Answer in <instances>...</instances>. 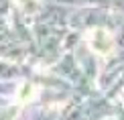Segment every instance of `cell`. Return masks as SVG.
Segmentation results:
<instances>
[{
    "label": "cell",
    "instance_id": "cell-1",
    "mask_svg": "<svg viewBox=\"0 0 124 120\" xmlns=\"http://www.w3.org/2000/svg\"><path fill=\"white\" fill-rule=\"evenodd\" d=\"M87 43H90L92 51L102 57L110 55L112 49H114V39H112V35L108 33L104 29H92L90 33H87Z\"/></svg>",
    "mask_w": 124,
    "mask_h": 120
},
{
    "label": "cell",
    "instance_id": "cell-2",
    "mask_svg": "<svg viewBox=\"0 0 124 120\" xmlns=\"http://www.w3.org/2000/svg\"><path fill=\"white\" fill-rule=\"evenodd\" d=\"M35 94H37V88L33 86V83H23V86L18 88V92H16V98H18V102H29V100H33L35 98Z\"/></svg>",
    "mask_w": 124,
    "mask_h": 120
}]
</instances>
